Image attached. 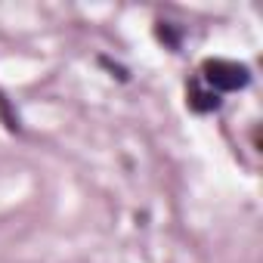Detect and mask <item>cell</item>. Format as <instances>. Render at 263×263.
I'll use <instances>...</instances> for the list:
<instances>
[{
    "mask_svg": "<svg viewBox=\"0 0 263 263\" xmlns=\"http://www.w3.org/2000/svg\"><path fill=\"white\" fill-rule=\"evenodd\" d=\"M198 81L204 87H211L214 93H235V90H245L251 84V68L245 62H235V59H208L201 65V74Z\"/></svg>",
    "mask_w": 263,
    "mask_h": 263,
    "instance_id": "cell-1",
    "label": "cell"
},
{
    "mask_svg": "<svg viewBox=\"0 0 263 263\" xmlns=\"http://www.w3.org/2000/svg\"><path fill=\"white\" fill-rule=\"evenodd\" d=\"M220 93H214L211 87H204L201 81H195L192 87H189V105L195 108V111H201V115H208V111H217L220 108Z\"/></svg>",
    "mask_w": 263,
    "mask_h": 263,
    "instance_id": "cell-2",
    "label": "cell"
}]
</instances>
